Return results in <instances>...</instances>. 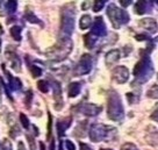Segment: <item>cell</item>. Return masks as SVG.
Wrapping results in <instances>:
<instances>
[{"instance_id":"cell-17","label":"cell","mask_w":158,"mask_h":150,"mask_svg":"<svg viewBox=\"0 0 158 150\" xmlns=\"http://www.w3.org/2000/svg\"><path fill=\"white\" fill-rule=\"evenodd\" d=\"M118 60H120V51L118 50H110V51H108L106 54V64L108 65V66L114 65Z\"/></svg>"},{"instance_id":"cell-36","label":"cell","mask_w":158,"mask_h":150,"mask_svg":"<svg viewBox=\"0 0 158 150\" xmlns=\"http://www.w3.org/2000/svg\"><path fill=\"white\" fill-rule=\"evenodd\" d=\"M80 150H92V148L85 143H80Z\"/></svg>"},{"instance_id":"cell-23","label":"cell","mask_w":158,"mask_h":150,"mask_svg":"<svg viewBox=\"0 0 158 150\" xmlns=\"http://www.w3.org/2000/svg\"><path fill=\"white\" fill-rule=\"evenodd\" d=\"M18 8V2L16 1H7L6 2V10H8L10 14H13Z\"/></svg>"},{"instance_id":"cell-43","label":"cell","mask_w":158,"mask_h":150,"mask_svg":"<svg viewBox=\"0 0 158 150\" xmlns=\"http://www.w3.org/2000/svg\"><path fill=\"white\" fill-rule=\"evenodd\" d=\"M0 100H1V97H0Z\"/></svg>"},{"instance_id":"cell-24","label":"cell","mask_w":158,"mask_h":150,"mask_svg":"<svg viewBox=\"0 0 158 150\" xmlns=\"http://www.w3.org/2000/svg\"><path fill=\"white\" fill-rule=\"evenodd\" d=\"M37 87H39V90L41 91L42 93H47V92L49 91V85H48V83L44 81V80L37 81Z\"/></svg>"},{"instance_id":"cell-21","label":"cell","mask_w":158,"mask_h":150,"mask_svg":"<svg viewBox=\"0 0 158 150\" xmlns=\"http://www.w3.org/2000/svg\"><path fill=\"white\" fill-rule=\"evenodd\" d=\"M10 35L13 36L15 41H21V27L14 26L10 28Z\"/></svg>"},{"instance_id":"cell-12","label":"cell","mask_w":158,"mask_h":150,"mask_svg":"<svg viewBox=\"0 0 158 150\" xmlns=\"http://www.w3.org/2000/svg\"><path fill=\"white\" fill-rule=\"evenodd\" d=\"M101 106H97L94 104H84L80 107V112L85 115H89V116H94V115H98L101 112Z\"/></svg>"},{"instance_id":"cell-7","label":"cell","mask_w":158,"mask_h":150,"mask_svg":"<svg viewBox=\"0 0 158 150\" xmlns=\"http://www.w3.org/2000/svg\"><path fill=\"white\" fill-rule=\"evenodd\" d=\"M92 57L89 54H84L81 56V58L79 60V63L76 66V70H74V75L76 76H84L87 75L89 71L92 70Z\"/></svg>"},{"instance_id":"cell-5","label":"cell","mask_w":158,"mask_h":150,"mask_svg":"<svg viewBox=\"0 0 158 150\" xmlns=\"http://www.w3.org/2000/svg\"><path fill=\"white\" fill-rule=\"evenodd\" d=\"M107 15H108L109 20L112 22L113 27L116 28V29L120 28L121 26L128 23L129 19H130L129 14L126 10L116 7V5H114V4H110L108 6V8H107Z\"/></svg>"},{"instance_id":"cell-31","label":"cell","mask_w":158,"mask_h":150,"mask_svg":"<svg viewBox=\"0 0 158 150\" xmlns=\"http://www.w3.org/2000/svg\"><path fill=\"white\" fill-rule=\"evenodd\" d=\"M137 41H149L151 40L150 39V36L147 35V34H138V35H136V37H135Z\"/></svg>"},{"instance_id":"cell-30","label":"cell","mask_w":158,"mask_h":150,"mask_svg":"<svg viewBox=\"0 0 158 150\" xmlns=\"http://www.w3.org/2000/svg\"><path fill=\"white\" fill-rule=\"evenodd\" d=\"M121 150H138V148L133 143H124L122 147H121Z\"/></svg>"},{"instance_id":"cell-38","label":"cell","mask_w":158,"mask_h":150,"mask_svg":"<svg viewBox=\"0 0 158 150\" xmlns=\"http://www.w3.org/2000/svg\"><path fill=\"white\" fill-rule=\"evenodd\" d=\"M87 7H89V1H85L84 2V5H83V10H86Z\"/></svg>"},{"instance_id":"cell-22","label":"cell","mask_w":158,"mask_h":150,"mask_svg":"<svg viewBox=\"0 0 158 150\" xmlns=\"http://www.w3.org/2000/svg\"><path fill=\"white\" fill-rule=\"evenodd\" d=\"M147 95H148L149 98H153V99H158V85L151 86L149 91L147 92Z\"/></svg>"},{"instance_id":"cell-6","label":"cell","mask_w":158,"mask_h":150,"mask_svg":"<svg viewBox=\"0 0 158 150\" xmlns=\"http://www.w3.org/2000/svg\"><path fill=\"white\" fill-rule=\"evenodd\" d=\"M74 28V12L73 10H68L65 7L62 12L60 21V34L62 37H70Z\"/></svg>"},{"instance_id":"cell-42","label":"cell","mask_w":158,"mask_h":150,"mask_svg":"<svg viewBox=\"0 0 158 150\" xmlns=\"http://www.w3.org/2000/svg\"><path fill=\"white\" fill-rule=\"evenodd\" d=\"M156 40H157V41H158V37H157V39H156Z\"/></svg>"},{"instance_id":"cell-33","label":"cell","mask_w":158,"mask_h":150,"mask_svg":"<svg viewBox=\"0 0 158 150\" xmlns=\"http://www.w3.org/2000/svg\"><path fill=\"white\" fill-rule=\"evenodd\" d=\"M65 145H66V148L69 150H76V147H74V144L71 142V141H65Z\"/></svg>"},{"instance_id":"cell-2","label":"cell","mask_w":158,"mask_h":150,"mask_svg":"<svg viewBox=\"0 0 158 150\" xmlns=\"http://www.w3.org/2000/svg\"><path fill=\"white\" fill-rule=\"evenodd\" d=\"M72 50V41L70 37H60L58 42L47 51V56L52 60H65Z\"/></svg>"},{"instance_id":"cell-18","label":"cell","mask_w":158,"mask_h":150,"mask_svg":"<svg viewBox=\"0 0 158 150\" xmlns=\"http://www.w3.org/2000/svg\"><path fill=\"white\" fill-rule=\"evenodd\" d=\"M80 90H81V84L79 83V81H73V83H71L69 85V97L71 98H74V97H77V95L80 93Z\"/></svg>"},{"instance_id":"cell-44","label":"cell","mask_w":158,"mask_h":150,"mask_svg":"<svg viewBox=\"0 0 158 150\" xmlns=\"http://www.w3.org/2000/svg\"><path fill=\"white\" fill-rule=\"evenodd\" d=\"M156 2H157V4H158V1H156Z\"/></svg>"},{"instance_id":"cell-9","label":"cell","mask_w":158,"mask_h":150,"mask_svg":"<svg viewBox=\"0 0 158 150\" xmlns=\"http://www.w3.org/2000/svg\"><path fill=\"white\" fill-rule=\"evenodd\" d=\"M91 34H93L94 36H105L107 34V28H106V25L104 22V19L101 16H98L95 18V21L93 22V26H92V31Z\"/></svg>"},{"instance_id":"cell-26","label":"cell","mask_w":158,"mask_h":150,"mask_svg":"<svg viewBox=\"0 0 158 150\" xmlns=\"http://www.w3.org/2000/svg\"><path fill=\"white\" fill-rule=\"evenodd\" d=\"M30 70H31V75L34 78H37L40 76L42 75V69L39 68V66H36V65H33L31 68H30Z\"/></svg>"},{"instance_id":"cell-27","label":"cell","mask_w":158,"mask_h":150,"mask_svg":"<svg viewBox=\"0 0 158 150\" xmlns=\"http://www.w3.org/2000/svg\"><path fill=\"white\" fill-rule=\"evenodd\" d=\"M26 19L29 21V22H31V23H40V20L31 12H27L26 13Z\"/></svg>"},{"instance_id":"cell-15","label":"cell","mask_w":158,"mask_h":150,"mask_svg":"<svg viewBox=\"0 0 158 150\" xmlns=\"http://www.w3.org/2000/svg\"><path fill=\"white\" fill-rule=\"evenodd\" d=\"M71 122H72V118H71V116L65 118L63 120H58V122H57V133H58L59 137L64 136L65 130L71 126Z\"/></svg>"},{"instance_id":"cell-1","label":"cell","mask_w":158,"mask_h":150,"mask_svg":"<svg viewBox=\"0 0 158 150\" xmlns=\"http://www.w3.org/2000/svg\"><path fill=\"white\" fill-rule=\"evenodd\" d=\"M153 75V64L149 55L142 56V58L138 60L134 68V76L135 81L138 84L147 83Z\"/></svg>"},{"instance_id":"cell-37","label":"cell","mask_w":158,"mask_h":150,"mask_svg":"<svg viewBox=\"0 0 158 150\" xmlns=\"http://www.w3.org/2000/svg\"><path fill=\"white\" fill-rule=\"evenodd\" d=\"M18 150H26L25 145H23V143L22 142H19V149Z\"/></svg>"},{"instance_id":"cell-10","label":"cell","mask_w":158,"mask_h":150,"mask_svg":"<svg viewBox=\"0 0 158 150\" xmlns=\"http://www.w3.org/2000/svg\"><path fill=\"white\" fill-rule=\"evenodd\" d=\"M152 6H153V1H137L135 4L134 10H135L136 14L142 15L144 13H150L151 10H152Z\"/></svg>"},{"instance_id":"cell-20","label":"cell","mask_w":158,"mask_h":150,"mask_svg":"<svg viewBox=\"0 0 158 150\" xmlns=\"http://www.w3.org/2000/svg\"><path fill=\"white\" fill-rule=\"evenodd\" d=\"M84 41H85V45L87 47V48H93L94 44H95V42H97V40H95V37H94L93 34H87V35L84 36Z\"/></svg>"},{"instance_id":"cell-25","label":"cell","mask_w":158,"mask_h":150,"mask_svg":"<svg viewBox=\"0 0 158 150\" xmlns=\"http://www.w3.org/2000/svg\"><path fill=\"white\" fill-rule=\"evenodd\" d=\"M107 1H105V0H101V1H94L93 4V10L94 12H99V10H101L104 8L105 4H106Z\"/></svg>"},{"instance_id":"cell-29","label":"cell","mask_w":158,"mask_h":150,"mask_svg":"<svg viewBox=\"0 0 158 150\" xmlns=\"http://www.w3.org/2000/svg\"><path fill=\"white\" fill-rule=\"evenodd\" d=\"M0 150H12V143L8 140H4L0 143Z\"/></svg>"},{"instance_id":"cell-14","label":"cell","mask_w":158,"mask_h":150,"mask_svg":"<svg viewBox=\"0 0 158 150\" xmlns=\"http://www.w3.org/2000/svg\"><path fill=\"white\" fill-rule=\"evenodd\" d=\"M52 89H54V98L56 100L55 108L57 110H59L63 107V100H62V89H60V85H59L58 81H54Z\"/></svg>"},{"instance_id":"cell-13","label":"cell","mask_w":158,"mask_h":150,"mask_svg":"<svg viewBox=\"0 0 158 150\" xmlns=\"http://www.w3.org/2000/svg\"><path fill=\"white\" fill-rule=\"evenodd\" d=\"M139 27L144 28L145 30H148L150 33H156L158 30V25L155 19H151V18H147V19H142L138 22Z\"/></svg>"},{"instance_id":"cell-28","label":"cell","mask_w":158,"mask_h":150,"mask_svg":"<svg viewBox=\"0 0 158 150\" xmlns=\"http://www.w3.org/2000/svg\"><path fill=\"white\" fill-rule=\"evenodd\" d=\"M20 121H21V123H22V126L25 127L26 129H28L29 128V120H28V118L23 113H20Z\"/></svg>"},{"instance_id":"cell-41","label":"cell","mask_w":158,"mask_h":150,"mask_svg":"<svg viewBox=\"0 0 158 150\" xmlns=\"http://www.w3.org/2000/svg\"><path fill=\"white\" fill-rule=\"evenodd\" d=\"M100 150H112V149H100Z\"/></svg>"},{"instance_id":"cell-8","label":"cell","mask_w":158,"mask_h":150,"mask_svg":"<svg viewBox=\"0 0 158 150\" xmlns=\"http://www.w3.org/2000/svg\"><path fill=\"white\" fill-rule=\"evenodd\" d=\"M113 78L118 84H124L129 79V70L123 65L116 66L113 70Z\"/></svg>"},{"instance_id":"cell-11","label":"cell","mask_w":158,"mask_h":150,"mask_svg":"<svg viewBox=\"0 0 158 150\" xmlns=\"http://www.w3.org/2000/svg\"><path fill=\"white\" fill-rule=\"evenodd\" d=\"M6 57H7V60L10 62V65L16 71H20V68H21V60H20L19 56L18 54L15 52L14 50H7L6 51Z\"/></svg>"},{"instance_id":"cell-19","label":"cell","mask_w":158,"mask_h":150,"mask_svg":"<svg viewBox=\"0 0 158 150\" xmlns=\"http://www.w3.org/2000/svg\"><path fill=\"white\" fill-rule=\"evenodd\" d=\"M91 25H92V18H91L89 14H85L80 18V21H79V27H80V29H83V30L87 29Z\"/></svg>"},{"instance_id":"cell-40","label":"cell","mask_w":158,"mask_h":150,"mask_svg":"<svg viewBox=\"0 0 158 150\" xmlns=\"http://www.w3.org/2000/svg\"><path fill=\"white\" fill-rule=\"evenodd\" d=\"M0 50H1V37H0Z\"/></svg>"},{"instance_id":"cell-39","label":"cell","mask_w":158,"mask_h":150,"mask_svg":"<svg viewBox=\"0 0 158 150\" xmlns=\"http://www.w3.org/2000/svg\"><path fill=\"white\" fill-rule=\"evenodd\" d=\"M50 150H55V142H54V140L51 141V144H50Z\"/></svg>"},{"instance_id":"cell-4","label":"cell","mask_w":158,"mask_h":150,"mask_svg":"<svg viewBox=\"0 0 158 150\" xmlns=\"http://www.w3.org/2000/svg\"><path fill=\"white\" fill-rule=\"evenodd\" d=\"M115 133H116V129L113 127L101 125V123H93L89 128V135L92 142H101L104 140H109Z\"/></svg>"},{"instance_id":"cell-32","label":"cell","mask_w":158,"mask_h":150,"mask_svg":"<svg viewBox=\"0 0 158 150\" xmlns=\"http://www.w3.org/2000/svg\"><path fill=\"white\" fill-rule=\"evenodd\" d=\"M33 99V93H31V91H29L28 93H27V95H26V105H27V107H30V100Z\"/></svg>"},{"instance_id":"cell-16","label":"cell","mask_w":158,"mask_h":150,"mask_svg":"<svg viewBox=\"0 0 158 150\" xmlns=\"http://www.w3.org/2000/svg\"><path fill=\"white\" fill-rule=\"evenodd\" d=\"M2 70L5 72V75L7 76V78H8V85H10V89H12V90H20L22 84H21V81H20L19 78H15L13 76H10V72L5 69V65H2Z\"/></svg>"},{"instance_id":"cell-3","label":"cell","mask_w":158,"mask_h":150,"mask_svg":"<svg viewBox=\"0 0 158 150\" xmlns=\"http://www.w3.org/2000/svg\"><path fill=\"white\" fill-rule=\"evenodd\" d=\"M107 114L108 118L113 121H122L124 116L123 106L120 95L115 91H110L108 93V99H107Z\"/></svg>"},{"instance_id":"cell-35","label":"cell","mask_w":158,"mask_h":150,"mask_svg":"<svg viewBox=\"0 0 158 150\" xmlns=\"http://www.w3.org/2000/svg\"><path fill=\"white\" fill-rule=\"evenodd\" d=\"M151 119H152L153 121H156V122H158V108L152 113V115H151Z\"/></svg>"},{"instance_id":"cell-34","label":"cell","mask_w":158,"mask_h":150,"mask_svg":"<svg viewBox=\"0 0 158 150\" xmlns=\"http://www.w3.org/2000/svg\"><path fill=\"white\" fill-rule=\"evenodd\" d=\"M131 2H133L131 0H120V4H121V6H122V7H128Z\"/></svg>"}]
</instances>
